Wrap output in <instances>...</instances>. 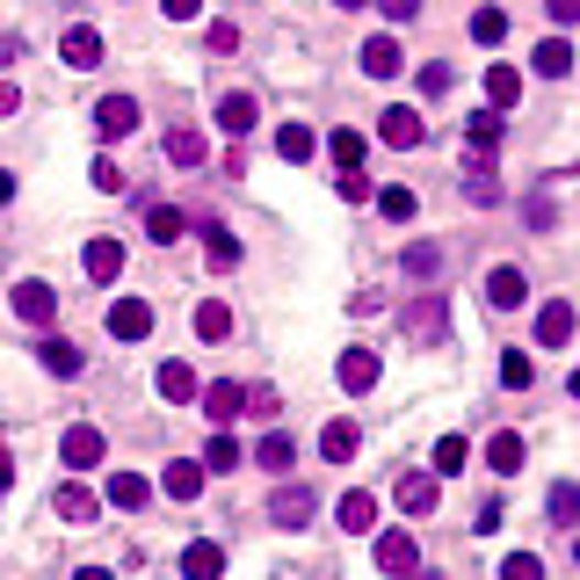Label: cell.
<instances>
[{"label":"cell","mask_w":580,"mask_h":580,"mask_svg":"<svg viewBox=\"0 0 580 580\" xmlns=\"http://www.w3.org/2000/svg\"><path fill=\"white\" fill-rule=\"evenodd\" d=\"M58 458H66V472H95V464L109 458V436L95 422H73L66 436H58Z\"/></svg>","instance_id":"obj_1"},{"label":"cell","mask_w":580,"mask_h":580,"mask_svg":"<svg viewBox=\"0 0 580 580\" xmlns=\"http://www.w3.org/2000/svg\"><path fill=\"white\" fill-rule=\"evenodd\" d=\"M377 573L385 580H414L422 573V545H414L406 529H385V537H377Z\"/></svg>","instance_id":"obj_2"},{"label":"cell","mask_w":580,"mask_h":580,"mask_svg":"<svg viewBox=\"0 0 580 580\" xmlns=\"http://www.w3.org/2000/svg\"><path fill=\"white\" fill-rule=\"evenodd\" d=\"M131 131H139V102H131V95H102V102H95V139L117 145V139H131Z\"/></svg>","instance_id":"obj_3"},{"label":"cell","mask_w":580,"mask_h":580,"mask_svg":"<svg viewBox=\"0 0 580 580\" xmlns=\"http://www.w3.org/2000/svg\"><path fill=\"white\" fill-rule=\"evenodd\" d=\"M313 508H319L313 486H298V479L269 493V523H276V529H305V523H313Z\"/></svg>","instance_id":"obj_4"},{"label":"cell","mask_w":580,"mask_h":580,"mask_svg":"<svg viewBox=\"0 0 580 580\" xmlns=\"http://www.w3.org/2000/svg\"><path fill=\"white\" fill-rule=\"evenodd\" d=\"M406 335H414V341H442V335H450V305H442L436 291H422V298L406 305Z\"/></svg>","instance_id":"obj_5"},{"label":"cell","mask_w":580,"mask_h":580,"mask_svg":"<svg viewBox=\"0 0 580 580\" xmlns=\"http://www.w3.org/2000/svg\"><path fill=\"white\" fill-rule=\"evenodd\" d=\"M529 298V276L515 262H501V269H486V305L493 313H515V305Z\"/></svg>","instance_id":"obj_6"},{"label":"cell","mask_w":580,"mask_h":580,"mask_svg":"<svg viewBox=\"0 0 580 580\" xmlns=\"http://www.w3.org/2000/svg\"><path fill=\"white\" fill-rule=\"evenodd\" d=\"M335 377H341V392H370L377 377H385V363H377V349H341Z\"/></svg>","instance_id":"obj_7"},{"label":"cell","mask_w":580,"mask_h":580,"mask_svg":"<svg viewBox=\"0 0 580 580\" xmlns=\"http://www.w3.org/2000/svg\"><path fill=\"white\" fill-rule=\"evenodd\" d=\"M58 58H66L73 73H88V66H102V30H88V22H73V30L58 36Z\"/></svg>","instance_id":"obj_8"},{"label":"cell","mask_w":580,"mask_h":580,"mask_svg":"<svg viewBox=\"0 0 580 580\" xmlns=\"http://www.w3.org/2000/svg\"><path fill=\"white\" fill-rule=\"evenodd\" d=\"M363 73H370V80H400V73H406L400 36H363Z\"/></svg>","instance_id":"obj_9"},{"label":"cell","mask_w":580,"mask_h":580,"mask_svg":"<svg viewBox=\"0 0 580 580\" xmlns=\"http://www.w3.org/2000/svg\"><path fill=\"white\" fill-rule=\"evenodd\" d=\"M109 335H117V341H145V335H153V305H145V298H117V305H109Z\"/></svg>","instance_id":"obj_10"},{"label":"cell","mask_w":580,"mask_h":580,"mask_svg":"<svg viewBox=\"0 0 580 580\" xmlns=\"http://www.w3.org/2000/svg\"><path fill=\"white\" fill-rule=\"evenodd\" d=\"M15 313L22 319H30V327H52V319H58V291H52V283H15Z\"/></svg>","instance_id":"obj_11"},{"label":"cell","mask_w":580,"mask_h":580,"mask_svg":"<svg viewBox=\"0 0 580 580\" xmlns=\"http://www.w3.org/2000/svg\"><path fill=\"white\" fill-rule=\"evenodd\" d=\"M335 523L349 529V537H370V529H377V493H341V508H335Z\"/></svg>","instance_id":"obj_12"},{"label":"cell","mask_w":580,"mask_h":580,"mask_svg":"<svg viewBox=\"0 0 580 580\" xmlns=\"http://www.w3.org/2000/svg\"><path fill=\"white\" fill-rule=\"evenodd\" d=\"M377 131H385L392 153H414V145L428 139V131H422V109H385V123H377Z\"/></svg>","instance_id":"obj_13"},{"label":"cell","mask_w":580,"mask_h":580,"mask_svg":"<svg viewBox=\"0 0 580 580\" xmlns=\"http://www.w3.org/2000/svg\"><path fill=\"white\" fill-rule=\"evenodd\" d=\"M80 269H88V283H117L123 276V247L117 240H88L80 247Z\"/></svg>","instance_id":"obj_14"},{"label":"cell","mask_w":580,"mask_h":580,"mask_svg":"<svg viewBox=\"0 0 580 580\" xmlns=\"http://www.w3.org/2000/svg\"><path fill=\"white\" fill-rule=\"evenodd\" d=\"M145 501H153V479H145V472H109V508L139 515Z\"/></svg>","instance_id":"obj_15"},{"label":"cell","mask_w":580,"mask_h":580,"mask_svg":"<svg viewBox=\"0 0 580 580\" xmlns=\"http://www.w3.org/2000/svg\"><path fill=\"white\" fill-rule=\"evenodd\" d=\"M254 123H262V102H254V95H226V102H218V131H226V139H247Z\"/></svg>","instance_id":"obj_16"},{"label":"cell","mask_w":580,"mask_h":580,"mask_svg":"<svg viewBox=\"0 0 580 580\" xmlns=\"http://www.w3.org/2000/svg\"><path fill=\"white\" fill-rule=\"evenodd\" d=\"M52 508L66 515V523H95V515H102V501H95V486H80V479H66V486L52 493Z\"/></svg>","instance_id":"obj_17"},{"label":"cell","mask_w":580,"mask_h":580,"mask_svg":"<svg viewBox=\"0 0 580 580\" xmlns=\"http://www.w3.org/2000/svg\"><path fill=\"white\" fill-rule=\"evenodd\" d=\"M573 327H580V319H573V305H566V298H551L545 313H537V341H545V349H566Z\"/></svg>","instance_id":"obj_18"},{"label":"cell","mask_w":580,"mask_h":580,"mask_svg":"<svg viewBox=\"0 0 580 580\" xmlns=\"http://www.w3.org/2000/svg\"><path fill=\"white\" fill-rule=\"evenodd\" d=\"M392 493H400V508H406V515H428V508H436V501H442L436 472H406V479H400V486H392Z\"/></svg>","instance_id":"obj_19"},{"label":"cell","mask_w":580,"mask_h":580,"mask_svg":"<svg viewBox=\"0 0 580 580\" xmlns=\"http://www.w3.org/2000/svg\"><path fill=\"white\" fill-rule=\"evenodd\" d=\"M355 442H363V428H355V422H327V428H319V458H327V464H349Z\"/></svg>","instance_id":"obj_20"},{"label":"cell","mask_w":580,"mask_h":580,"mask_svg":"<svg viewBox=\"0 0 580 580\" xmlns=\"http://www.w3.org/2000/svg\"><path fill=\"white\" fill-rule=\"evenodd\" d=\"M36 363L52 370V377H80V349H73L66 335H44V341H36Z\"/></svg>","instance_id":"obj_21"},{"label":"cell","mask_w":580,"mask_h":580,"mask_svg":"<svg viewBox=\"0 0 580 580\" xmlns=\"http://www.w3.org/2000/svg\"><path fill=\"white\" fill-rule=\"evenodd\" d=\"M160 486H167V501H196V493H204V464H196V458H175L167 472H160Z\"/></svg>","instance_id":"obj_22"},{"label":"cell","mask_w":580,"mask_h":580,"mask_svg":"<svg viewBox=\"0 0 580 580\" xmlns=\"http://www.w3.org/2000/svg\"><path fill=\"white\" fill-rule=\"evenodd\" d=\"M218 573H226V545H211V537H204V545L182 551V580H218Z\"/></svg>","instance_id":"obj_23"},{"label":"cell","mask_w":580,"mask_h":580,"mask_svg":"<svg viewBox=\"0 0 580 580\" xmlns=\"http://www.w3.org/2000/svg\"><path fill=\"white\" fill-rule=\"evenodd\" d=\"M204 414H211V422L226 428L232 414H247V385H232V377H218V385L204 392Z\"/></svg>","instance_id":"obj_24"},{"label":"cell","mask_w":580,"mask_h":580,"mask_svg":"<svg viewBox=\"0 0 580 580\" xmlns=\"http://www.w3.org/2000/svg\"><path fill=\"white\" fill-rule=\"evenodd\" d=\"M529 66L545 73V80H566V73H573V44H566V36H545V44L529 52Z\"/></svg>","instance_id":"obj_25"},{"label":"cell","mask_w":580,"mask_h":580,"mask_svg":"<svg viewBox=\"0 0 580 580\" xmlns=\"http://www.w3.org/2000/svg\"><path fill=\"white\" fill-rule=\"evenodd\" d=\"M204 262L211 269H240V240H232L218 218H204Z\"/></svg>","instance_id":"obj_26"},{"label":"cell","mask_w":580,"mask_h":580,"mask_svg":"<svg viewBox=\"0 0 580 580\" xmlns=\"http://www.w3.org/2000/svg\"><path fill=\"white\" fill-rule=\"evenodd\" d=\"M486 464H493L501 479H508V472H523V436H515V428H493V442H486Z\"/></svg>","instance_id":"obj_27"},{"label":"cell","mask_w":580,"mask_h":580,"mask_svg":"<svg viewBox=\"0 0 580 580\" xmlns=\"http://www.w3.org/2000/svg\"><path fill=\"white\" fill-rule=\"evenodd\" d=\"M486 102L515 109V102H523V73H515V66H486Z\"/></svg>","instance_id":"obj_28"},{"label":"cell","mask_w":580,"mask_h":580,"mask_svg":"<svg viewBox=\"0 0 580 580\" xmlns=\"http://www.w3.org/2000/svg\"><path fill=\"white\" fill-rule=\"evenodd\" d=\"M464 139H472V160H493V145H501V109H479V117L464 123Z\"/></svg>","instance_id":"obj_29"},{"label":"cell","mask_w":580,"mask_h":580,"mask_svg":"<svg viewBox=\"0 0 580 580\" xmlns=\"http://www.w3.org/2000/svg\"><path fill=\"white\" fill-rule=\"evenodd\" d=\"M313 123H283V131H276V153L283 160H291V167H305V160H313Z\"/></svg>","instance_id":"obj_30"},{"label":"cell","mask_w":580,"mask_h":580,"mask_svg":"<svg viewBox=\"0 0 580 580\" xmlns=\"http://www.w3.org/2000/svg\"><path fill=\"white\" fill-rule=\"evenodd\" d=\"M204 153H211V145H204V131H189V123H182V131H167V160H175V167H204Z\"/></svg>","instance_id":"obj_31"},{"label":"cell","mask_w":580,"mask_h":580,"mask_svg":"<svg viewBox=\"0 0 580 580\" xmlns=\"http://www.w3.org/2000/svg\"><path fill=\"white\" fill-rule=\"evenodd\" d=\"M406 276H414V283H436L442 276V247L436 240H414V247H406Z\"/></svg>","instance_id":"obj_32"},{"label":"cell","mask_w":580,"mask_h":580,"mask_svg":"<svg viewBox=\"0 0 580 580\" xmlns=\"http://www.w3.org/2000/svg\"><path fill=\"white\" fill-rule=\"evenodd\" d=\"M226 335H232V313L218 298H204L196 305V341H226Z\"/></svg>","instance_id":"obj_33"},{"label":"cell","mask_w":580,"mask_h":580,"mask_svg":"<svg viewBox=\"0 0 580 580\" xmlns=\"http://www.w3.org/2000/svg\"><path fill=\"white\" fill-rule=\"evenodd\" d=\"M160 400H196V370L189 363H160Z\"/></svg>","instance_id":"obj_34"},{"label":"cell","mask_w":580,"mask_h":580,"mask_svg":"<svg viewBox=\"0 0 580 580\" xmlns=\"http://www.w3.org/2000/svg\"><path fill=\"white\" fill-rule=\"evenodd\" d=\"M182 226H189V218L175 211V204H153V211H145V232H153V247H167V240H182Z\"/></svg>","instance_id":"obj_35"},{"label":"cell","mask_w":580,"mask_h":580,"mask_svg":"<svg viewBox=\"0 0 580 580\" xmlns=\"http://www.w3.org/2000/svg\"><path fill=\"white\" fill-rule=\"evenodd\" d=\"M545 515H551V523H580V486H573V479H559V486L545 493Z\"/></svg>","instance_id":"obj_36"},{"label":"cell","mask_w":580,"mask_h":580,"mask_svg":"<svg viewBox=\"0 0 580 580\" xmlns=\"http://www.w3.org/2000/svg\"><path fill=\"white\" fill-rule=\"evenodd\" d=\"M472 44H486V52H493V44H508V15H501V8H479V15H472Z\"/></svg>","instance_id":"obj_37"},{"label":"cell","mask_w":580,"mask_h":580,"mask_svg":"<svg viewBox=\"0 0 580 580\" xmlns=\"http://www.w3.org/2000/svg\"><path fill=\"white\" fill-rule=\"evenodd\" d=\"M254 464H262V472H283V464H291V436H283V428H269V436L254 442Z\"/></svg>","instance_id":"obj_38"},{"label":"cell","mask_w":580,"mask_h":580,"mask_svg":"<svg viewBox=\"0 0 580 580\" xmlns=\"http://www.w3.org/2000/svg\"><path fill=\"white\" fill-rule=\"evenodd\" d=\"M464 196H472V204H501V182H493L486 160H472V175H464Z\"/></svg>","instance_id":"obj_39"},{"label":"cell","mask_w":580,"mask_h":580,"mask_svg":"<svg viewBox=\"0 0 580 580\" xmlns=\"http://www.w3.org/2000/svg\"><path fill=\"white\" fill-rule=\"evenodd\" d=\"M450 88H458V73L442 66V58H428V66H422V95H428V102H442Z\"/></svg>","instance_id":"obj_40"},{"label":"cell","mask_w":580,"mask_h":580,"mask_svg":"<svg viewBox=\"0 0 580 580\" xmlns=\"http://www.w3.org/2000/svg\"><path fill=\"white\" fill-rule=\"evenodd\" d=\"M377 211H385L392 226H406V218H414V189H400V182H392V189H377Z\"/></svg>","instance_id":"obj_41"},{"label":"cell","mask_w":580,"mask_h":580,"mask_svg":"<svg viewBox=\"0 0 580 580\" xmlns=\"http://www.w3.org/2000/svg\"><path fill=\"white\" fill-rule=\"evenodd\" d=\"M501 580H545V559H537V551H508V559H501Z\"/></svg>","instance_id":"obj_42"},{"label":"cell","mask_w":580,"mask_h":580,"mask_svg":"<svg viewBox=\"0 0 580 580\" xmlns=\"http://www.w3.org/2000/svg\"><path fill=\"white\" fill-rule=\"evenodd\" d=\"M464 458H472V450H464V436H442V442H436V472H442V479L464 472Z\"/></svg>","instance_id":"obj_43"},{"label":"cell","mask_w":580,"mask_h":580,"mask_svg":"<svg viewBox=\"0 0 580 580\" xmlns=\"http://www.w3.org/2000/svg\"><path fill=\"white\" fill-rule=\"evenodd\" d=\"M529 377H537V370H529V355H523V349H508V355H501V385H508V392H523Z\"/></svg>","instance_id":"obj_44"},{"label":"cell","mask_w":580,"mask_h":580,"mask_svg":"<svg viewBox=\"0 0 580 580\" xmlns=\"http://www.w3.org/2000/svg\"><path fill=\"white\" fill-rule=\"evenodd\" d=\"M335 167H363V131H335Z\"/></svg>","instance_id":"obj_45"},{"label":"cell","mask_w":580,"mask_h":580,"mask_svg":"<svg viewBox=\"0 0 580 580\" xmlns=\"http://www.w3.org/2000/svg\"><path fill=\"white\" fill-rule=\"evenodd\" d=\"M204 464H211V472H232V464H240V442H232V436H211V458H204Z\"/></svg>","instance_id":"obj_46"},{"label":"cell","mask_w":580,"mask_h":580,"mask_svg":"<svg viewBox=\"0 0 580 580\" xmlns=\"http://www.w3.org/2000/svg\"><path fill=\"white\" fill-rule=\"evenodd\" d=\"M335 189H341V204H370V182L355 175V167H341V182H335Z\"/></svg>","instance_id":"obj_47"},{"label":"cell","mask_w":580,"mask_h":580,"mask_svg":"<svg viewBox=\"0 0 580 580\" xmlns=\"http://www.w3.org/2000/svg\"><path fill=\"white\" fill-rule=\"evenodd\" d=\"M95 189H102V196L123 189V167H117V160H95Z\"/></svg>","instance_id":"obj_48"},{"label":"cell","mask_w":580,"mask_h":580,"mask_svg":"<svg viewBox=\"0 0 580 580\" xmlns=\"http://www.w3.org/2000/svg\"><path fill=\"white\" fill-rule=\"evenodd\" d=\"M160 15H167V22H196V15H204V0H160Z\"/></svg>","instance_id":"obj_49"},{"label":"cell","mask_w":580,"mask_h":580,"mask_svg":"<svg viewBox=\"0 0 580 580\" xmlns=\"http://www.w3.org/2000/svg\"><path fill=\"white\" fill-rule=\"evenodd\" d=\"M545 15L559 22V30H573V22H580V0H545Z\"/></svg>","instance_id":"obj_50"},{"label":"cell","mask_w":580,"mask_h":580,"mask_svg":"<svg viewBox=\"0 0 580 580\" xmlns=\"http://www.w3.org/2000/svg\"><path fill=\"white\" fill-rule=\"evenodd\" d=\"M211 52H240V30L232 22H211Z\"/></svg>","instance_id":"obj_51"},{"label":"cell","mask_w":580,"mask_h":580,"mask_svg":"<svg viewBox=\"0 0 580 580\" xmlns=\"http://www.w3.org/2000/svg\"><path fill=\"white\" fill-rule=\"evenodd\" d=\"M377 8H385L392 22H414V15H422V0H377Z\"/></svg>","instance_id":"obj_52"},{"label":"cell","mask_w":580,"mask_h":580,"mask_svg":"<svg viewBox=\"0 0 580 580\" xmlns=\"http://www.w3.org/2000/svg\"><path fill=\"white\" fill-rule=\"evenodd\" d=\"M15 102H22V88H15V80H0V117H15Z\"/></svg>","instance_id":"obj_53"},{"label":"cell","mask_w":580,"mask_h":580,"mask_svg":"<svg viewBox=\"0 0 580 580\" xmlns=\"http://www.w3.org/2000/svg\"><path fill=\"white\" fill-rule=\"evenodd\" d=\"M0 204H15V175L8 167H0Z\"/></svg>","instance_id":"obj_54"},{"label":"cell","mask_w":580,"mask_h":580,"mask_svg":"<svg viewBox=\"0 0 580 580\" xmlns=\"http://www.w3.org/2000/svg\"><path fill=\"white\" fill-rule=\"evenodd\" d=\"M73 580H117V573H102V566H80V573H73Z\"/></svg>","instance_id":"obj_55"},{"label":"cell","mask_w":580,"mask_h":580,"mask_svg":"<svg viewBox=\"0 0 580 580\" xmlns=\"http://www.w3.org/2000/svg\"><path fill=\"white\" fill-rule=\"evenodd\" d=\"M8 486H15V472H8V458H0V493H8Z\"/></svg>","instance_id":"obj_56"},{"label":"cell","mask_w":580,"mask_h":580,"mask_svg":"<svg viewBox=\"0 0 580 580\" xmlns=\"http://www.w3.org/2000/svg\"><path fill=\"white\" fill-rule=\"evenodd\" d=\"M335 8H370V0H335Z\"/></svg>","instance_id":"obj_57"},{"label":"cell","mask_w":580,"mask_h":580,"mask_svg":"<svg viewBox=\"0 0 580 580\" xmlns=\"http://www.w3.org/2000/svg\"><path fill=\"white\" fill-rule=\"evenodd\" d=\"M573 400H580V370H573Z\"/></svg>","instance_id":"obj_58"},{"label":"cell","mask_w":580,"mask_h":580,"mask_svg":"<svg viewBox=\"0 0 580 580\" xmlns=\"http://www.w3.org/2000/svg\"><path fill=\"white\" fill-rule=\"evenodd\" d=\"M414 580H442V573H414Z\"/></svg>","instance_id":"obj_59"},{"label":"cell","mask_w":580,"mask_h":580,"mask_svg":"<svg viewBox=\"0 0 580 580\" xmlns=\"http://www.w3.org/2000/svg\"><path fill=\"white\" fill-rule=\"evenodd\" d=\"M573 559H580V545H573Z\"/></svg>","instance_id":"obj_60"}]
</instances>
